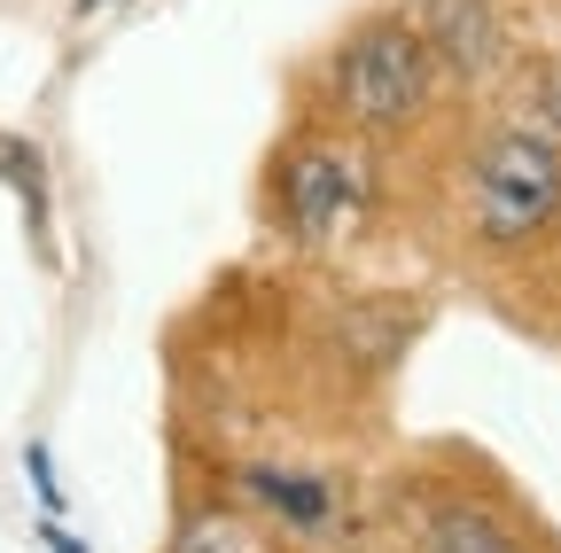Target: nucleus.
Returning a JSON list of instances; mask_svg holds the SVG:
<instances>
[{
	"label": "nucleus",
	"instance_id": "nucleus-1",
	"mask_svg": "<svg viewBox=\"0 0 561 553\" xmlns=\"http://www.w3.org/2000/svg\"><path fill=\"white\" fill-rule=\"evenodd\" d=\"M468 219L491 250H530L561 227V149L538 125H500L468 157Z\"/></svg>",
	"mask_w": 561,
	"mask_h": 553
},
{
	"label": "nucleus",
	"instance_id": "nucleus-9",
	"mask_svg": "<svg viewBox=\"0 0 561 553\" xmlns=\"http://www.w3.org/2000/svg\"><path fill=\"white\" fill-rule=\"evenodd\" d=\"M0 180H16L24 203H32V219H39V172H32V149L24 141H0Z\"/></svg>",
	"mask_w": 561,
	"mask_h": 553
},
{
	"label": "nucleus",
	"instance_id": "nucleus-4",
	"mask_svg": "<svg viewBox=\"0 0 561 553\" xmlns=\"http://www.w3.org/2000/svg\"><path fill=\"white\" fill-rule=\"evenodd\" d=\"M421 39L460 79H483L507 55V16H500V0H421Z\"/></svg>",
	"mask_w": 561,
	"mask_h": 553
},
{
	"label": "nucleus",
	"instance_id": "nucleus-8",
	"mask_svg": "<svg viewBox=\"0 0 561 553\" xmlns=\"http://www.w3.org/2000/svg\"><path fill=\"white\" fill-rule=\"evenodd\" d=\"M530 110H538V133L561 149V62L553 71H538V87H530Z\"/></svg>",
	"mask_w": 561,
	"mask_h": 553
},
{
	"label": "nucleus",
	"instance_id": "nucleus-7",
	"mask_svg": "<svg viewBox=\"0 0 561 553\" xmlns=\"http://www.w3.org/2000/svg\"><path fill=\"white\" fill-rule=\"evenodd\" d=\"M180 553H265V538L250 522H234V515H203V522H187Z\"/></svg>",
	"mask_w": 561,
	"mask_h": 553
},
{
	"label": "nucleus",
	"instance_id": "nucleus-3",
	"mask_svg": "<svg viewBox=\"0 0 561 553\" xmlns=\"http://www.w3.org/2000/svg\"><path fill=\"white\" fill-rule=\"evenodd\" d=\"M273 203H280V227H289L297 242H335V234H351V227H359V211H367V164H359V149L305 141L289 164H280Z\"/></svg>",
	"mask_w": 561,
	"mask_h": 553
},
{
	"label": "nucleus",
	"instance_id": "nucleus-5",
	"mask_svg": "<svg viewBox=\"0 0 561 553\" xmlns=\"http://www.w3.org/2000/svg\"><path fill=\"white\" fill-rule=\"evenodd\" d=\"M250 483V499H265L280 522H297V530H328L335 522V483L328 475H297V468H242Z\"/></svg>",
	"mask_w": 561,
	"mask_h": 553
},
{
	"label": "nucleus",
	"instance_id": "nucleus-10",
	"mask_svg": "<svg viewBox=\"0 0 561 553\" xmlns=\"http://www.w3.org/2000/svg\"><path fill=\"white\" fill-rule=\"evenodd\" d=\"M79 9H110V0H79Z\"/></svg>",
	"mask_w": 561,
	"mask_h": 553
},
{
	"label": "nucleus",
	"instance_id": "nucleus-6",
	"mask_svg": "<svg viewBox=\"0 0 561 553\" xmlns=\"http://www.w3.org/2000/svg\"><path fill=\"white\" fill-rule=\"evenodd\" d=\"M421 553H523L515 530L483 507H437L430 530H421Z\"/></svg>",
	"mask_w": 561,
	"mask_h": 553
},
{
	"label": "nucleus",
	"instance_id": "nucleus-2",
	"mask_svg": "<svg viewBox=\"0 0 561 553\" xmlns=\"http://www.w3.org/2000/svg\"><path fill=\"white\" fill-rule=\"evenodd\" d=\"M328 87L359 133H405L437 94V55L421 39V24H367L343 39Z\"/></svg>",
	"mask_w": 561,
	"mask_h": 553
}]
</instances>
